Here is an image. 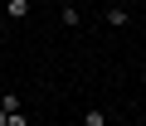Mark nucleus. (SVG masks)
Wrapping results in <instances>:
<instances>
[{
	"instance_id": "nucleus-1",
	"label": "nucleus",
	"mask_w": 146,
	"mask_h": 126,
	"mask_svg": "<svg viewBox=\"0 0 146 126\" xmlns=\"http://www.w3.org/2000/svg\"><path fill=\"white\" fill-rule=\"evenodd\" d=\"M5 10H10V20H29L34 5H29V0H5Z\"/></svg>"
},
{
	"instance_id": "nucleus-4",
	"label": "nucleus",
	"mask_w": 146,
	"mask_h": 126,
	"mask_svg": "<svg viewBox=\"0 0 146 126\" xmlns=\"http://www.w3.org/2000/svg\"><path fill=\"white\" fill-rule=\"evenodd\" d=\"M5 116H10V112H5V107H0V126H5Z\"/></svg>"
},
{
	"instance_id": "nucleus-2",
	"label": "nucleus",
	"mask_w": 146,
	"mask_h": 126,
	"mask_svg": "<svg viewBox=\"0 0 146 126\" xmlns=\"http://www.w3.org/2000/svg\"><path fill=\"white\" fill-rule=\"evenodd\" d=\"M83 126H107V112H102V107H88V116H83Z\"/></svg>"
},
{
	"instance_id": "nucleus-3",
	"label": "nucleus",
	"mask_w": 146,
	"mask_h": 126,
	"mask_svg": "<svg viewBox=\"0 0 146 126\" xmlns=\"http://www.w3.org/2000/svg\"><path fill=\"white\" fill-rule=\"evenodd\" d=\"M5 126H29V116H25V107H20V112H10V116H5Z\"/></svg>"
}]
</instances>
